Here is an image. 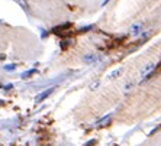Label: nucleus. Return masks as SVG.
<instances>
[{
  "instance_id": "nucleus-1",
  "label": "nucleus",
  "mask_w": 161,
  "mask_h": 146,
  "mask_svg": "<svg viewBox=\"0 0 161 146\" xmlns=\"http://www.w3.org/2000/svg\"><path fill=\"white\" fill-rule=\"evenodd\" d=\"M52 91H54V88H48V90H47V91H44V93H41L39 96L36 97V103H41L42 100H45V98L48 97V96H49V94H51V93H52Z\"/></svg>"
},
{
  "instance_id": "nucleus-2",
  "label": "nucleus",
  "mask_w": 161,
  "mask_h": 146,
  "mask_svg": "<svg viewBox=\"0 0 161 146\" xmlns=\"http://www.w3.org/2000/svg\"><path fill=\"white\" fill-rule=\"evenodd\" d=\"M144 28V25L142 23H138V25H134L132 28H131V33H134V35H138V33L141 32V29Z\"/></svg>"
},
{
  "instance_id": "nucleus-3",
  "label": "nucleus",
  "mask_w": 161,
  "mask_h": 146,
  "mask_svg": "<svg viewBox=\"0 0 161 146\" xmlns=\"http://www.w3.org/2000/svg\"><path fill=\"white\" fill-rule=\"evenodd\" d=\"M109 119H110V114H107V116H105L103 119H100V120L97 122V124H102V126H105L106 123L109 122Z\"/></svg>"
},
{
  "instance_id": "nucleus-4",
  "label": "nucleus",
  "mask_w": 161,
  "mask_h": 146,
  "mask_svg": "<svg viewBox=\"0 0 161 146\" xmlns=\"http://www.w3.org/2000/svg\"><path fill=\"white\" fill-rule=\"evenodd\" d=\"M121 68H119V70H116V71H115V73H112L110 74V77H112V78H115V77H116V75H119V74H121Z\"/></svg>"
},
{
  "instance_id": "nucleus-5",
  "label": "nucleus",
  "mask_w": 161,
  "mask_h": 146,
  "mask_svg": "<svg viewBox=\"0 0 161 146\" xmlns=\"http://www.w3.org/2000/svg\"><path fill=\"white\" fill-rule=\"evenodd\" d=\"M161 129V126H158V127H155V129L153 130V132H151V133H150V135H154V133H155V132H158V130Z\"/></svg>"
}]
</instances>
